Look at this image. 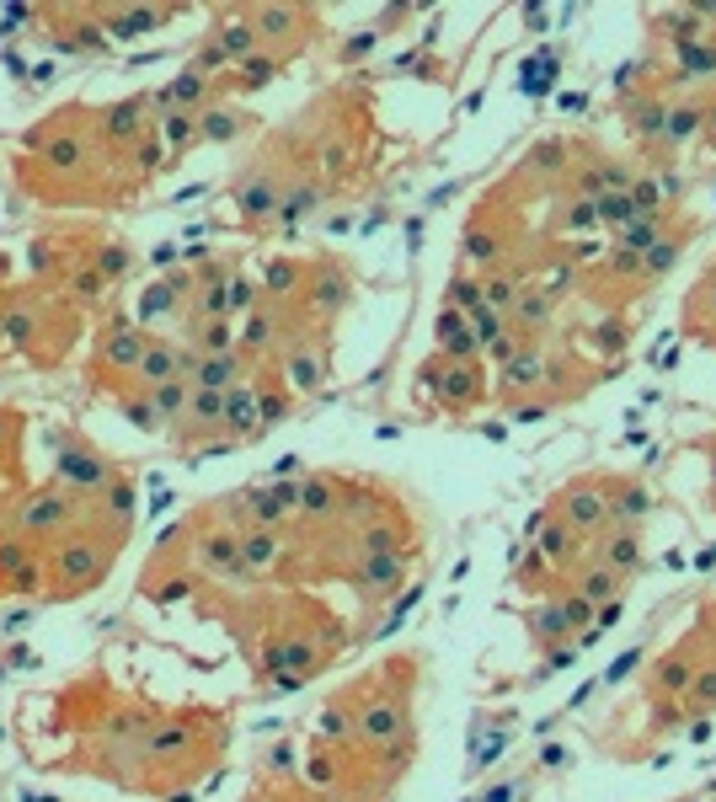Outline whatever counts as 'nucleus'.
<instances>
[{
    "label": "nucleus",
    "mask_w": 716,
    "mask_h": 802,
    "mask_svg": "<svg viewBox=\"0 0 716 802\" xmlns=\"http://www.w3.org/2000/svg\"><path fill=\"white\" fill-rule=\"evenodd\" d=\"M647 508H652L647 487L626 482V487H620V503H610V524H615V530H636V524L647 519Z\"/></svg>",
    "instance_id": "nucleus-20"
},
{
    "label": "nucleus",
    "mask_w": 716,
    "mask_h": 802,
    "mask_svg": "<svg viewBox=\"0 0 716 802\" xmlns=\"http://www.w3.org/2000/svg\"><path fill=\"white\" fill-rule=\"evenodd\" d=\"M423 385H439L444 412H471L476 401H487V375H481L476 359H433L423 364Z\"/></svg>",
    "instance_id": "nucleus-5"
},
{
    "label": "nucleus",
    "mask_w": 716,
    "mask_h": 802,
    "mask_svg": "<svg viewBox=\"0 0 716 802\" xmlns=\"http://www.w3.org/2000/svg\"><path fill=\"white\" fill-rule=\"evenodd\" d=\"M171 17V11H139V6H113V11H102V22L113 27L118 38H139V33H150V27H161Z\"/></svg>",
    "instance_id": "nucleus-19"
},
{
    "label": "nucleus",
    "mask_w": 716,
    "mask_h": 802,
    "mask_svg": "<svg viewBox=\"0 0 716 802\" xmlns=\"http://www.w3.org/2000/svg\"><path fill=\"white\" fill-rule=\"evenodd\" d=\"M690 701L700 706V712H706V706H716V669H706V674L695 669V680H690Z\"/></svg>",
    "instance_id": "nucleus-28"
},
{
    "label": "nucleus",
    "mask_w": 716,
    "mask_h": 802,
    "mask_svg": "<svg viewBox=\"0 0 716 802\" xmlns=\"http://www.w3.org/2000/svg\"><path fill=\"white\" fill-rule=\"evenodd\" d=\"M27 567H38V551L22 541V535H6L0 541V583H11L17 573H27Z\"/></svg>",
    "instance_id": "nucleus-24"
},
{
    "label": "nucleus",
    "mask_w": 716,
    "mask_h": 802,
    "mask_svg": "<svg viewBox=\"0 0 716 802\" xmlns=\"http://www.w3.org/2000/svg\"><path fill=\"white\" fill-rule=\"evenodd\" d=\"M711 482H716V471H711Z\"/></svg>",
    "instance_id": "nucleus-31"
},
{
    "label": "nucleus",
    "mask_w": 716,
    "mask_h": 802,
    "mask_svg": "<svg viewBox=\"0 0 716 802\" xmlns=\"http://www.w3.org/2000/svg\"><path fill=\"white\" fill-rule=\"evenodd\" d=\"M11 434H22V412L17 407H0V444H6Z\"/></svg>",
    "instance_id": "nucleus-30"
},
{
    "label": "nucleus",
    "mask_w": 716,
    "mask_h": 802,
    "mask_svg": "<svg viewBox=\"0 0 716 802\" xmlns=\"http://www.w3.org/2000/svg\"><path fill=\"white\" fill-rule=\"evenodd\" d=\"M433 327H439V353L444 359H476L481 343H476V327H471V316H465L460 305H444Z\"/></svg>",
    "instance_id": "nucleus-12"
},
{
    "label": "nucleus",
    "mask_w": 716,
    "mask_h": 802,
    "mask_svg": "<svg viewBox=\"0 0 716 802\" xmlns=\"http://www.w3.org/2000/svg\"><path fill=\"white\" fill-rule=\"evenodd\" d=\"M198 364V353L188 343H177V337H150L145 359L134 369V385L139 391H155V385H171V380H188Z\"/></svg>",
    "instance_id": "nucleus-7"
},
{
    "label": "nucleus",
    "mask_w": 716,
    "mask_h": 802,
    "mask_svg": "<svg viewBox=\"0 0 716 802\" xmlns=\"http://www.w3.org/2000/svg\"><path fill=\"white\" fill-rule=\"evenodd\" d=\"M188 396H193V385H188V380H171V385H155V391H150L155 412H161L166 423H177V418H182V407H188Z\"/></svg>",
    "instance_id": "nucleus-25"
},
{
    "label": "nucleus",
    "mask_w": 716,
    "mask_h": 802,
    "mask_svg": "<svg viewBox=\"0 0 716 802\" xmlns=\"http://www.w3.org/2000/svg\"><path fill=\"white\" fill-rule=\"evenodd\" d=\"M145 348H150V332L145 327H134V321H107V327L97 332V359H91V375H113V380H134V369L139 359H145Z\"/></svg>",
    "instance_id": "nucleus-4"
},
{
    "label": "nucleus",
    "mask_w": 716,
    "mask_h": 802,
    "mask_svg": "<svg viewBox=\"0 0 716 802\" xmlns=\"http://www.w3.org/2000/svg\"><path fill=\"white\" fill-rule=\"evenodd\" d=\"M540 557H546V562H572V557H578V535H572L567 524L551 519V530L540 535Z\"/></svg>",
    "instance_id": "nucleus-26"
},
{
    "label": "nucleus",
    "mask_w": 716,
    "mask_h": 802,
    "mask_svg": "<svg viewBox=\"0 0 716 802\" xmlns=\"http://www.w3.org/2000/svg\"><path fill=\"white\" fill-rule=\"evenodd\" d=\"M278 70H284V59L252 54V59H246V65H241V75H236V86H268V81H273Z\"/></svg>",
    "instance_id": "nucleus-27"
},
{
    "label": "nucleus",
    "mask_w": 716,
    "mask_h": 802,
    "mask_svg": "<svg viewBox=\"0 0 716 802\" xmlns=\"http://www.w3.org/2000/svg\"><path fill=\"white\" fill-rule=\"evenodd\" d=\"M198 567L214 578H230V573H246L241 567V530H204L198 535Z\"/></svg>",
    "instance_id": "nucleus-9"
},
{
    "label": "nucleus",
    "mask_w": 716,
    "mask_h": 802,
    "mask_svg": "<svg viewBox=\"0 0 716 802\" xmlns=\"http://www.w3.org/2000/svg\"><path fill=\"white\" fill-rule=\"evenodd\" d=\"M241 129H252V113H236V107H209V113H198V134L204 140H236Z\"/></svg>",
    "instance_id": "nucleus-21"
},
{
    "label": "nucleus",
    "mask_w": 716,
    "mask_h": 802,
    "mask_svg": "<svg viewBox=\"0 0 716 802\" xmlns=\"http://www.w3.org/2000/svg\"><path fill=\"white\" fill-rule=\"evenodd\" d=\"M182 295H188V289H182V279L155 284L150 295H139V321H161V316H171V311L182 305Z\"/></svg>",
    "instance_id": "nucleus-22"
},
{
    "label": "nucleus",
    "mask_w": 716,
    "mask_h": 802,
    "mask_svg": "<svg viewBox=\"0 0 716 802\" xmlns=\"http://www.w3.org/2000/svg\"><path fill=\"white\" fill-rule=\"evenodd\" d=\"M578 594L588 599V605H615V599L626 594V578L610 573V567H599L594 557H588L583 573H578Z\"/></svg>",
    "instance_id": "nucleus-16"
},
{
    "label": "nucleus",
    "mask_w": 716,
    "mask_h": 802,
    "mask_svg": "<svg viewBox=\"0 0 716 802\" xmlns=\"http://www.w3.org/2000/svg\"><path fill=\"white\" fill-rule=\"evenodd\" d=\"M594 562H599V567H610V573H620V578H631L636 567H642V541H636V530H615V535H604L599 551H594Z\"/></svg>",
    "instance_id": "nucleus-13"
},
{
    "label": "nucleus",
    "mask_w": 716,
    "mask_h": 802,
    "mask_svg": "<svg viewBox=\"0 0 716 802\" xmlns=\"http://www.w3.org/2000/svg\"><path fill=\"white\" fill-rule=\"evenodd\" d=\"M54 476H59V487H70V492H102L118 471L107 466V455H97L81 434L54 428Z\"/></svg>",
    "instance_id": "nucleus-3"
},
{
    "label": "nucleus",
    "mask_w": 716,
    "mask_h": 802,
    "mask_svg": "<svg viewBox=\"0 0 716 802\" xmlns=\"http://www.w3.org/2000/svg\"><path fill=\"white\" fill-rule=\"evenodd\" d=\"M118 557V535H97V530H75L65 546L43 562V589L49 599H75L86 594L91 583L107 578V567Z\"/></svg>",
    "instance_id": "nucleus-1"
},
{
    "label": "nucleus",
    "mask_w": 716,
    "mask_h": 802,
    "mask_svg": "<svg viewBox=\"0 0 716 802\" xmlns=\"http://www.w3.org/2000/svg\"><path fill=\"white\" fill-rule=\"evenodd\" d=\"M551 519L567 524L572 535H588V530H604L610 524V492L599 482H578V487H562L551 503Z\"/></svg>",
    "instance_id": "nucleus-6"
},
{
    "label": "nucleus",
    "mask_w": 716,
    "mask_h": 802,
    "mask_svg": "<svg viewBox=\"0 0 716 802\" xmlns=\"http://www.w3.org/2000/svg\"><path fill=\"white\" fill-rule=\"evenodd\" d=\"M284 375H289V385L294 391H316V385L326 380V359L310 343H294L289 348V359H284Z\"/></svg>",
    "instance_id": "nucleus-18"
},
{
    "label": "nucleus",
    "mask_w": 716,
    "mask_h": 802,
    "mask_svg": "<svg viewBox=\"0 0 716 802\" xmlns=\"http://www.w3.org/2000/svg\"><path fill=\"white\" fill-rule=\"evenodd\" d=\"M294 279H300V268H294V262H273V268H268V289H273V295H289Z\"/></svg>",
    "instance_id": "nucleus-29"
},
{
    "label": "nucleus",
    "mask_w": 716,
    "mask_h": 802,
    "mask_svg": "<svg viewBox=\"0 0 716 802\" xmlns=\"http://www.w3.org/2000/svg\"><path fill=\"white\" fill-rule=\"evenodd\" d=\"M11 524H17L22 541H43V535L75 530V524H81V492H70V487H59V482L43 487V492H33V498L17 503Z\"/></svg>",
    "instance_id": "nucleus-2"
},
{
    "label": "nucleus",
    "mask_w": 716,
    "mask_h": 802,
    "mask_svg": "<svg viewBox=\"0 0 716 802\" xmlns=\"http://www.w3.org/2000/svg\"><path fill=\"white\" fill-rule=\"evenodd\" d=\"M348 583H353V594L364 599V605H385L401 583H407V557H358L348 567Z\"/></svg>",
    "instance_id": "nucleus-8"
},
{
    "label": "nucleus",
    "mask_w": 716,
    "mask_h": 802,
    "mask_svg": "<svg viewBox=\"0 0 716 802\" xmlns=\"http://www.w3.org/2000/svg\"><path fill=\"white\" fill-rule=\"evenodd\" d=\"M546 375H551L546 353L529 348V343H524V348L503 364V385H508V391H540V385H546Z\"/></svg>",
    "instance_id": "nucleus-14"
},
{
    "label": "nucleus",
    "mask_w": 716,
    "mask_h": 802,
    "mask_svg": "<svg viewBox=\"0 0 716 802\" xmlns=\"http://www.w3.org/2000/svg\"><path fill=\"white\" fill-rule=\"evenodd\" d=\"M236 321L230 316H209V321H193L188 327V348L204 359V353H236Z\"/></svg>",
    "instance_id": "nucleus-15"
},
{
    "label": "nucleus",
    "mask_w": 716,
    "mask_h": 802,
    "mask_svg": "<svg viewBox=\"0 0 716 802\" xmlns=\"http://www.w3.org/2000/svg\"><path fill=\"white\" fill-rule=\"evenodd\" d=\"M118 412H123V418H129L134 428H145V434H155V428H166V418H161V412H155L150 391H139V396L118 391Z\"/></svg>",
    "instance_id": "nucleus-23"
},
{
    "label": "nucleus",
    "mask_w": 716,
    "mask_h": 802,
    "mask_svg": "<svg viewBox=\"0 0 716 802\" xmlns=\"http://www.w3.org/2000/svg\"><path fill=\"white\" fill-rule=\"evenodd\" d=\"M337 503H342V482H332V476L300 482V514L305 519H337Z\"/></svg>",
    "instance_id": "nucleus-17"
},
{
    "label": "nucleus",
    "mask_w": 716,
    "mask_h": 802,
    "mask_svg": "<svg viewBox=\"0 0 716 802\" xmlns=\"http://www.w3.org/2000/svg\"><path fill=\"white\" fill-rule=\"evenodd\" d=\"M278 557H284V535L268 530V524H246V530H241V567H246V578L273 573Z\"/></svg>",
    "instance_id": "nucleus-10"
},
{
    "label": "nucleus",
    "mask_w": 716,
    "mask_h": 802,
    "mask_svg": "<svg viewBox=\"0 0 716 802\" xmlns=\"http://www.w3.org/2000/svg\"><path fill=\"white\" fill-rule=\"evenodd\" d=\"M246 380V359L241 353H204V359L193 364V375H188V385L193 391H230V385H241Z\"/></svg>",
    "instance_id": "nucleus-11"
}]
</instances>
